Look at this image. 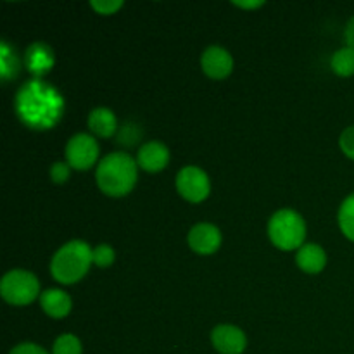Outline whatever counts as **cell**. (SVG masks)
I'll return each instance as SVG.
<instances>
[{
    "label": "cell",
    "instance_id": "cell-1",
    "mask_svg": "<svg viewBox=\"0 0 354 354\" xmlns=\"http://www.w3.org/2000/svg\"><path fill=\"white\" fill-rule=\"evenodd\" d=\"M14 107L28 128L48 130L61 121L64 114V99L44 80H31L17 90Z\"/></svg>",
    "mask_w": 354,
    "mask_h": 354
},
{
    "label": "cell",
    "instance_id": "cell-2",
    "mask_svg": "<svg viewBox=\"0 0 354 354\" xmlns=\"http://www.w3.org/2000/svg\"><path fill=\"white\" fill-rule=\"evenodd\" d=\"M137 161L128 152H113L97 166V185L106 196H127L137 183Z\"/></svg>",
    "mask_w": 354,
    "mask_h": 354
},
{
    "label": "cell",
    "instance_id": "cell-3",
    "mask_svg": "<svg viewBox=\"0 0 354 354\" xmlns=\"http://www.w3.org/2000/svg\"><path fill=\"white\" fill-rule=\"evenodd\" d=\"M93 263V249L83 241H71L54 254L50 273L59 283H76L88 273Z\"/></svg>",
    "mask_w": 354,
    "mask_h": 354
},
{
    "label": "cell",
    "instance_id": "cell-4",
    "mask_svg": "<svg viewBox=\"0 0 354 354\" xmlns=\"http://www.w3.org/2000/svg\"><path fill=\"white\" fill-rule=\"evenodd\" d=\"M268 235L273 245L282 251H292L304 245L306 223L303 216L292 209H280L270 218Z\"/></svg>",
    "mask_w": 354,
    "mask_h": 354
},
{
    "label": "cell",
    "instance_id": "cell-5",
    "mask_svg": "<svg viewBox=\"0 0 354 354\" xmlns=\"http://www.w3.org/2000/svg\"><path fill=\"white\" fill-rule=\"evenodd\" d=\"M0 294L12 306H26L38 297L40 283L31 272L10 270L0 282Z\"/></svg>",
    "mask_w": 354,
    "mask_h": 354
},
{
    "label": "cell",
    "instance_id": "cell-6",
    "mask_svg": "<svg viewBox=\"0 0 354 354\" xmlns=\"http://www.w3.org/2000/svg\"><path fill=\"white\" fill-rule=\"evenodd\" d=\"M176 190L189 203H203L211 192L209 176L197 166H185L176 175Z\"/></svg>",
    "mask_w": 354,
    "mask_h": 354
},
{
    "label": "cell",
    "instance_id": "cell-7",
    "mask_svg": "<svg viewBox=\"0 0 354 354\" xmlns=\"http://www.w3.org/2000/svg\"><path fill=\"white\" fill-rule=\"evenodd\" d=\"M66 162L75 169L92 168L99 158V144L88 133H76L66 144Z\"/></svg>",
    "mask_w": 354,
    "mask_h": 354
},
{
    "label": "cell",
    "instance_id": "cell-8",
    "mask_svg": "<svg viewBox=\"0 0 354 354\" xmlns=\"http://www.w3.org/2000/svg\"><path fill=\"white\" fill-rule=\"evenodd\" d=\"M211 341L221 354H242L248 346L245 334L235 325H218L211 334Z\"/></svg>",
    "mask_w": 354,
    "mask_h": 354
},
{
    "label": "cell",
    "instance_id": "cell-9",
    "mask_svg": "<svg viewBox=\"0 0 354 354\" xmlns=\"http://www.w3.org/2000/svg\"><path fill=\"white\" fill-rule=\"evenodd\" d=\"M189 245L197 254H213L221 245V232L211 223H199L190 228Z\"/></svg>",
    "mask_w": 354,
    "mask_h": 354
},
{
    "label": "cell",
    "instance_id": "cell-10",
    "mask_svg": "<svg viewBox=\"0 0 354 354\" xmlns=\"http://www.w3.org/2000/svg\"><path fill=\"white\" fill-rule=\"evenodd\" d=\"M201 64H203V71L206 73L209 78L214 80H223L234 69V59H232L230 52L225 50L223 47H213L206 48L201 59Z\"/></svg>",
    "mask_w": 354,
    "mask_h": 354
},
{
    "label": "cell",
    "instance_id": "cell-11",
    "mask_svg": "<svg viewBox=\"0 0 354 354\" xmlns=\"http://www.w3.org/2000/svg\"><path fill=\"white\" fill-rule=\"evenodd\" d=\"M169 162V151L161 142H147L138 149L137 165L149 173H158L165 169Z\"/></svg>",
    "mask_w": 354,
    "mask_h": 354
},
{
    "label": "cell",
    "instance_id": "cell-12",
    "mask_svg": "<svg viewBox=\"0 0 354 354\" xmlns=\"http://www.w3.org/2000/svg\"><path fill=\"white\" fill-rule=\"evenodd\" d=\"M24 61H26V66L31 75L37 76L38 80L40 76L47 75L50 71L55 62V55L47 44H44V41H35V44H31L28 47Z\"/></svg>",
    "mask_w": 354,
    "mask_h": 354
},
{
    "label": "cell",
    "instance_id": "cell-13",
    "mask_svg": "<svg viewBox=\"0 0 354 354\" xmlns=\"http://www.w3.org/2000/svg\"><path fill=\"white\" fill-rule=\"evenodd\" d=\"M40 306L48 317L61 320V318L68 317L71 311L73 301L68 292L61 289H47L41 292L40 296Z\"/></svg>",
    "mask_w": 354,
    "mask_h": 354
},
{
    "label": "cell",
    "instance_id": "cell-14",
    "mask_svg": "<svg viewBox=\"0 0 354 354\" xmlns=\"http://www.w3.org/2000/svg\"><path fill=\"white\" fill-rule=\"evenodd\" d=\"M88 128L95 137L111 138L118 131V120L107 107H95L88 114Z\"/></svg>",
    "mask_w": 354,
    "mask_h": 354
},
{
    "label": "cell",
    "instance_id": "cell-15",
    "mask_svg": "<svg viewBox=\"0 0 354 354\" xmlns=\"http://www.w3.org/2000/svg\"><path fill=\"white\" fill-rule=\"evenodd\" d=\"M296 263L303 272L320 273L327 265V254L324 249L317 244H304L297 249Z\"/></svg>",
    "mask_w": 354,
    "mask_h": 354
},
{
    "label": "cell",
    "instance_id": "cell-16",
    "mask_svg": "<svg viewBox=\"0 0 354 354\" xmlns=\"http://www.w3.org/2000/svg\"><path fill=\"white\" fill-rule=\"evenodd\" d=\"M19 69H21V62L17 59L16 52L9 47L7 41H2L0 44V75L6 82L9 80L16 78L19 75Z\"/></svg>",
    "mask_w": 354,
    "mask_h": 354
},
{
    "label": "cell",
    "instance_id": "cell-17",
    "mask_svg": "<svg viewBox=\"0 0 354 354\" xmlns=\"http://www.w3.org/2000/svg\"><path fill=\"white\" fill-rule=\"evenodd\" d=\"M332 71L339 76H353L354 75V50L349 48L348 45L339 48L334 55H332Z\"/></svg>",
    "mask_w": 354,
    "mask_h": 354
},
{
    "label": "cell",
    "instance_id": "cell-18",
    "mask_svg": "<svg viewBox=\"0 0 354 354\" xmlns=\"http://www.w3.org/2000/svg\"><path fill=\"white\" fill-rule=\"evenodd\" d=\"M339 227L342 234L354 242V194L346 197L344 203L341 204L339 209Z\"/></svg>",
    "mask_w": 354,
    "mask_h": 354
},
{
    "label": "cell",
    "instance_id": "cell-19",
    "mask_svg": "<svg viewBox=\"0 0 354 354\" xmlns=\"http://www.w3.org/2000/svg\"><path fill=\"white\" fill-rule=\"evenodd\" d=\"M52 354H82V342L76 335L64 334L55 339Z\"/></svg>",
    "mask_w": 354,
    "mask_h": 354
},
{
    "label": "cell",
    "instance_id": "cell-20",
    "mask_svg": "<svg viewBox=\"0 0 354 354\" xmlns=\"http://www.w3.org/2000/svg\"><path fill=\"white\" fill-rule=\"evenodd\" d=\"M114 249L107 244H100L93 249V265H97L99 268H107L114 263Z\"/></svg>",
    "mask_w": 354,
    "mask_h": 354
},
{
    "label": "cell",
    "instance_id": "cell-21",
    "mask_svg": "<svg viewBox=\"0 0 354 354\" xmlns=\"http://www.w3.org/2000/svg\"><path fill=\"white\" fill-rule=\"evenodd\" d=\"M90 6H92V9L97 10L99 14L107 16V14H114L118 9H121V7H123V2H121V0H92Z\"/></svg>",
    "mask_w": 354,
    "mask_h": 354
},
{
    "label": "cell",
    "instance_id": "cell-22",
    "mask_svg": "<svg viewBox=\"0 0 354 354\" xmlns=\"http://www.w3.org/2000/svg\"><path fill=\"white\" fill-rule=\"evenodd\" d=\"M339 145H341L342 152L354 161V124L342 131L341 138H339Z\"/></svg>",
    "mask_w": 354,
    "mask_h": 354
},
{
    "label": "cell",
    "instance_id": "cell-23",
    "mask_svg": "<svg viewBox=\"0 0 354 354\" xmlns=\"http://www.w3.org/2000/svg\"><path fill=\"white\" fill-rule=\"evenodd\" d=\"M71 166L68 162H54L50 168V178L54 183H64L69 178Z\"/></svg>",
    "mask_w": 354,
    "mask_h": 354
},
{
    "label": "cell",
    "instance_id": "cell-24",
    "mask_svg": "<svg viewBox=\"0 0 354 354\" xmlns=\"http://www.w3.org/2000/svg\"><path fill=\"white\" fill-rule=\"evenodd\" d=\"M10 354H48L41 346L33 344V342H23V344L16 346L10 351Z\"/></svg>",
    "mask_w": 354,
    "mask_h": 354
},
{
    "label": "cell",
    "instance_id": "cell-25",
    "mask_svg": "<svg viewBox=\"0 0 354 354\" xmlns=\"http://www.w3.org/2000/svg\"><path fill=\"white\" fill-rule=\"evenodd\" d=\"M344 37H346V44H348V47L354 50V16L349 19L348 26H346Z\"/></svg>",
    "mask_w": 354,
    "mask_h": 354
},
{
    "label": "cell",
    "instance_id": "cell-26",
    "mask_svg": "<svg viewBox=\"0 0 354 354\" xmlns=\"http://www.w3.org/2000/svg\"><path fill=\"white\" fill-rule=\"evenodd\" d=\"M234 6L242 7V9H256V7L265 6V2H235L234 0Z\"/></svg>",
    "mask_w": 354,
    "mask_h": 354
}]
</instances>
